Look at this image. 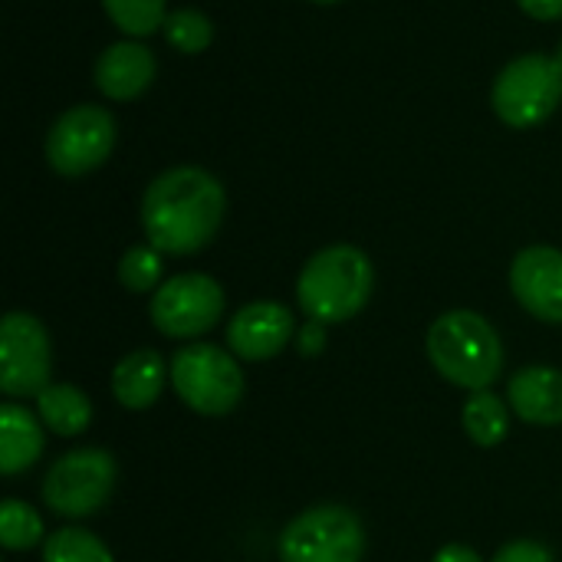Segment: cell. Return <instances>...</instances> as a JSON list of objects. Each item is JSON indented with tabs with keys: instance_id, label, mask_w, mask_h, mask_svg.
I'll return each instance as SVG.
<instances>
[{
	"instance_id": "obj_1",
	"label": "cell",
	"mask_w": 562,
	"mask_h": 562,
	"mask_svg": "<svg viewBox=\"0 0 562 562\" xmlns=\"http://www.w3.org/2000/svg\"><path fill=\"white\" fill-rule=\"evenodd\" d=\"M227 194L221 181L194 165L168 168L142 198V227L155 250L188 257L204 250L221 231Z\"/></svg>"
},
{
	"instance_id": "obj_2",
	"label": "cell",
	"mask_w": 562,
	"mask_h": 562,
	"mask_svg": "<svg viewBox=\"0 0 562 562\" xmlns=\"http://www.w3.org/2000/svg\"><path fill=\"white\" fill-rule=\"evenodd\" d=\"M428 359L441 379L468 392H487L504 369V346L494 326L474 310H451L428 329Z\"/></svg>"
},
{
	"instance_id": "obj_3",
	"label": "cell",
	"mask_w": 562,
	"mask_h": 562,
	"mask_svg": "<svg viewBox=\"0 0 562 562\" xmlns=\"http://www.w3.org/2000/svg\"><path fill=\"white\" fill-rule=\"evenodd\" d=\"M372 260L352 244H333L316 250L296 280L300 310L316 323H346L372 296Z\"/></svg>"
},
{
	"instance_id": "obj_4",
	"label": "cell",
	"mask_w": 562,
	"mask_h": 562,
	"mask_svg": "<svg viewBox=\"0 0 562 562\" xmlns=\"http://www.w3.org/2000/svg\"><path fill=\"white\" fill-rule=\"evenodd\" d=\"M168 375L178 398L191 412L207 418L231 415L244 398V372L237 366V356L211 342H194L178 349Z\"/></svg>"
},
{
	"instance_id": "obj_5",
	"label": "cell",
	"mask_w": 562,
	"mask_h": 562,
	"mask_svg": "<svg viewBox=\"0 0 562 562\" xmlns=\"http://www.w3.org/2000/svg\"><path fill=\"white\" fill-rule=\"evenodd\" d=\"M491 102L510 128L547 122L562 102V46L557 56L527 53L507 63L494 82Z\"/></svg>"
},
{
	"instance_id": "obj_6",
	"label": "cell",
	"mask_w": 562,
	"mask_h": 562,
	"mask_svg": "<svg viewBox=\"0 0 562 562\" xmlns=\"http://www.w3.org/2000/svg\"><path fill=\"white\" fill-rule=\"evenodd\" d=\"M119 468L102 448H79L63 454L43 477V504L66 520L99 514L115 491Z\"/></svg>"
},
{
	"instance_id": "obj_7",
	"label": "cell",
	"mask_w": 562,
	"mask_h": 562,
	"mask_svg": "<svg viewBox=\"0 0 562 562\" xmlns=\"http://www.w3.org/2000/svg\"><path fill=\"white\" fill-rule=\"evenodd\" d=\"M362 520L339 504L303 510L280 533V562H362Z\"/></svg>"
},
{
	"instance_id": "obj_8",
	"label": "cell",
	"mask_w": 562,
	"mask_h": 562,
	"mask_svg": "<svg viewBox=\"0 0 562 562\" xmlns=\"http://www.w3.org/2000/svg\"><path fill=\"white\" fill-rule=\"evenodd\" d=\"M115 148V119L105 105L66 109L46 135V161L63 178H82L105 165Z\"/></svg>"
},
{
	"instance_id": "obj_9",
	"label": "cell",
	"mask_w": 562,
	"mask_h": 562,
	"mask_svg": "<svg viewBox=\"0 0 562 562\" xmlns=\"http://www.w3.org/2000/svg\"><path fill=\"white\" fill-rule=\"evenodd\" d=\"M148 316L168 339H198L221 323L224 290L207 273H178L155 290Z\"/></svg>"
},
{
	"instance_id": "obj_10",
	"label": "cell",
	"mask_w": 562,
	"mask_h": 562,
	"mask_svg": "<svg viewBox=\"0 0 562 562\" xmlns=\"http://www.w3.org/2000/svg\"><path fill=\"white\" fill-rule=\"evenodd\" d=\"M53 375V342L30 313H7L0 323V392L7 398L40 395Z\"/></svg>"
},
{
	"instance_id": "obj_11",
	"label": "cell",
	"mask_w": 562,
	"mask_h": 562,
	"mask_svg": "<svg viewBox=\"0 0 562 562\" xmlns=\"http://www.w3.org/2000/svg\"><path fill=\"white\" fill-rule=\"evenodd\" d=\"M296 336L290 306L273 300H257L240 306L227 323V346L244 362H263L280 356Z\"/></svg>"
},
{
	"instance_id": "obj_12",
	"label": "cell",
	"mask_w": 562,
	"mask_h": 562,
	"mask_svg": "<svg viewBox=\"0 0 562 562\" xmlns=\"http://www.w3.org/2000/svg\"><path fill=\"white\" fill-rule=\"evenodd\" d=\"M510 290L530 316L562 323V250L547 244L520 250L510 263Z\"/></svg>"
},
{
	"instance_id": "obj_13",
	"label": "cell",
	"mask_w": 562,
	"mask_h": 562,
	"mask_svg": "<svg viewBox=\"0 0 562 562\" xmlns=\"http://www.w3.org/2000/svg\"><path fill=\"white\" fill-rule=\"evenodd\" d=\"M155 72V53L145 43L122 40L102 49V56L95 59V89L112 102H128L151 86Z\"/></svg>"
},
{
	"instance_id": "obj_14",
	"label": "cell",
	"mask_w": 562,
	"mask_h": 562,
	"mask_svg": "<svg viewBox=\"0 0 562 562\" xmlns=\"http://www.w3.org/2000/svg\"><path fill=\"white\" fill-rule=\"evenodd\" d=\"M507 405L527 425H562V372L553 366H527L507 382Z\"/></svg>"
},
{
	"instance_id": "obj_15",
	"label": "cell",
	"mask_w": 562,
	"mask_h": 562,
	"mask_svg": "<svg viewBox=\"0 0 562 562\" xmlns=\"http://www.w3.org/2000/svg\"><path fill=\"white\" fill-rule=\"evenodd\" d=\"M165 359L155 349H135L112 369V395L128 412H145L165 389Z\"/></svg>"
},
{
	"instance_id": "obj_16",
	"label": "cell",
	"mask_w": 562,
	"mask_h": 562,
	"mask_svg": "<svg viewBox=\"0 0 562 562\" xmlns=\"http://www.w3.org/2000/svg\"><path fill=\"white\" fill-rule=\"evenodd\" d=\"M43 422L23 405L0 408V474L13 477L33 468L43 454Z\"/></svg>"
},
{
	"instance_id": "obj_17",
	"label": "cell",
	"mask_w": 562,
	"mask_h": 562,
	"mask_svg": "<svg viewBox=\"0 0 562 562\" xmlns=\"http://www.w3.org/2000/svg\"><path fill=\"white\" fill-rule=\"evenodd\" d=\"M36 412L43 428H49L59 438H76L89 428L92 422V402L86 392H79L76 385H46L36 395Z\"/></svg>"
},
{
	"instance_id": "obj_18",
	"label": "cell",
	"mask_w": 562,
	"mask_h": 562,
	"mask_svg": "<svg viewBox=\"0 0 562 562\" xmlns=\"http://www.w3.org/2000/svg\"><path fill=\"white\" fill-rule=\"evenodd\" d=\"M464 431L474 445L481 448H497L507 431H510V418H507V405L491 395V392H471L468 405H464Z\"/></svg>"
},
{
	"instance_id": "obj_19",
	"label": "cell",
	"mask_w": 562,
	"mask_h": 562,
	"mask_svg": "<svg viewBox=\"0 0 562 562\" xmlns=\"http://www.w3.org/2000/svg\"><path fill=\"white\" fill-rule=\"evenodd\" d=\"M43 562H115L109 547L82 530V527H63L46 537L43 543Z\"/></svg>"
},
{
	"instance_id": "obj_20",
	"label": "cell",
	"mask_w": 562,
	"mask_h": 562,
	"mask_svg": "<svg viewBox=\"0 0 562 562\" xmlns=\"http://www.w3.org/2000/svg\"><path fill=\"white\" fill-rule=\"evenodd\" d=\"M0 543L13 553L20 550H30L36 543H46V533H43V520L40 514L23 504V501H13L7 497L0 504Z\"/></svg>"
},
{
	"instance_id": "obj_21",
	"label": "cell",
	"mask_w": 562,
	"mask_h": 562,
	"mask_svg": "<svg viewBox=\"0 0 562 562\" xmlns=\"http://www.w3.org/2000/svg\"><path fill=\"white\" fill-rule=\"evenodd\" d=\"M109 20L132 40L151 36L165 26V0H102Z\"/></svg>"
},
{
	"instance_id": "obj_22",
	"label": "cell",
	"mask_w": 562,
	"mask_h": 562,
	"mask_svg": "<svg viewBox=\"0 0 562 562\" xmlns=\"http://www.w3.org/2000/svg\"><path fill=\"white\" fill-rule=\"evenodd\" d=\"M165 40L178 49V53H204L214 40V23L207 13L194 10V7H184V10H175L165 16V26H161Z\"/></svg>"
},
{
	"instance_id": "obj_23",
	"label": "cell",
	"mask_w": 562,
	"mask_h": 562,
	"mask_svg": "<svg viewBox=\"0 0 562 562\" xmlns=\"http://www.w3.org/2000/svg\"><path fill=\"white\" fill-rule=\"evenodd\" d=\"M119 280L132 293H151L161 280V250L151 244L128 247L119 260Z\"/></svg>"
},
{
	"instance_id": "obj_24",
	"label": "cell",
	"mask_w": 562,
	"mask_h": 562,
	"mask_svg": "<svg viewBox=\"0 0 562 562\" xmlns=\"http://www.w3.org/2000/svg\"><path fill=\"white\" fill-rule=\"evenodd\" d=\"M491 562H557V560H553V553H550L543 543H537V540H514V543L501 547V550H497V557H494Z\"/></svg>"
},
{
	"instance_id": "obj_25",
	"label": "cell",
	"mask_w": 562,
	"mask_h": 562,
	"mask_svg": "<svg viewBox=\"0 0 562 562\" xmlns=\"http://www.w3.org/2000/svg\"><path fill=\"white\" fill-rule=\"evenodd\" d=\"M296 349H300V356H306V359L319 356V352L326 349V323L310 319L306 326H300V329H296Z\"/></svg>"
},
{
	"instance_id": "obj_26",
	"label": "cell",
	"mask_w": 562,
	"mask_h": 562,
	"mask_svg": "<svg viewBox=\"0 0 562 562\" xmlns=\"http://www.w3.org/2000/svg\"><path fill=\"white\" fill-rule=\"evenodd\" d=\"M537 20H562V0H517Z\"/></svg>"
},
{
	"instance_id": "obj_27",
	"label": "cell",
	"mask_w": 562,
	"mask_h": 562,
	"mask_svg": "<svg viewBox=\"0 0 562 562\" xmlns=\"http://www.w3.org/2000/svg\"><path fill=\"white\" fill-rule=\"evenodd\" d=\"M431 562H484L471 547H461V543H451V547H441L438 553H435V560Z\"/></svg>"
},
{
	"instance_id": "obj_28",
	"label": "cell",
	"mask_w": 562,
	"mask_h": 562,
	"mask_svg": "<svg viewBox=\"0 0 562 562\" xmlns=\"http://www.w3.org/2000/svg\"><path fill=\"white\" fill-rule=\"evenodd\" d=\"M313 3H339V0H313Z\"/></svg>"
}]
</instances>
